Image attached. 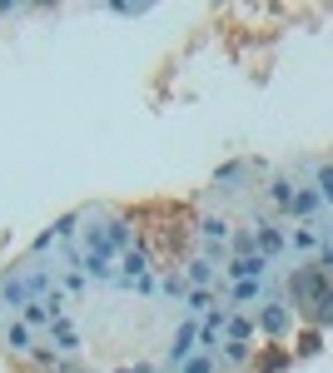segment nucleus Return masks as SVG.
I'll use <instances>...</instances> for the list:
<instances>
[{
  "label": "nucleus",
  "mask_w": 333,
  "mask_h": 373,
  "mask_svg": "<svg viewBox=\"0 0 333 373\" xmlns=\"http://www.w3.org/2000/svg\"><path fill=\"white\" fill-rule=\"evenodd\" d=\"M264 269H269V259H264V254H234L229 279H234V284H244V279H264Z\"/></svg>",
  "instance_id": "obj_1"
},
{
  "label": "nucleus",
  "mask_w": 333,
  "mask_h": 373,
  "mask_svg": "<svg viewBox=\"0 0 333 373\" xmlns=\"http://www.w3.org/2000/svg\"><path fill=\"white\" fill-rule=\"evenodd\" d=\"M259 329H264V334H284V329H289V313H284V304H264V313H259Z\"/></svg>",
  "instance_id": "obj_2"
},
{
  "label": "nucleus",
  "mask_w": 333,
  "mask_h": 373,
  "mask_svg": "<svg viewBox=\"0 0 333 373\" xmlns=\"http://www.w3.org/2000/svg\"><path fill=\"white\" fill-rule=\"evenodd\" d=\"M224 324H229V318H224V313H219V308H214V313L204 318V334H199V339H204V348H209V353L219 348V334H224Z\"/></svg>",
  "instance_id": "obj_3"
},
{
  "label": "nucleus",
  "mask_w": 333,
  "mask_h": 373,
  "mask_svg": "<svg viewBox=\"0 0 333 373\" xmlns=\"http://www.w3.org/2000/svg\"><path fill=\"white\" fill-rule=\"evenodd\" d=\"M318 204H323V199H318V189H299L289 209H294V215H299V219H308V215H318Z\"/></svg>",
  "instance_id": "obj_4"
},
{
  "label": "nucleus",
  "mask_w": 333,
  "mask_h": 373,
  "mask_svg": "<svg viewBox=\"0 0 333 373\" xmlns=\"http://www.w3.org/2000/svg\"><path fill=\"white\" fill-rule=\"evenodd\" d=\"M279 249H284V234L273 229V224H259V254L269 259V254H279Z\"/></svg>",
  "instance_id": "obj_5"
},
{
  "label": "nucleus",
  "mask_w": 333,
  "mask_h": 373,
  "mask_svg": "<svg viewBox=\"0 0 333 373\" xmlns=\"http://www.w3.org/2000/svg\"><path fill=\"white\" fill-rule=\"evenodd\" d=\"M189 344H194V329L184 324V329H179V339H175V348H170V363H184V358H189Z\"/></svg>",
  "instance_id": "obj_6"
},
{
  "label": "nucleus",
  "mask_w": 333,
  "mask_h": 373,
  "mask_svg": "<svg viewBox=\"0 0 333 373\" xmlns=\"http://www.w3.org/2000/svg\"><path fill=\"white\" fill-rule=\"evenodd\" d=\"M259 294H264V284H259V279H244V284H234V304H254Z\"/></svg>",
  "instance_id": "obj_7"
},
{
  "label": "nucleus",
  "mask_w": 333,
  "mask_h": 373,
  "mask_svg": "<svg viewBox=\"0 0 333 373\" xmlns=\"http://www.w3.org/2000/svg\"><path fill=\"white\" fill-rule=\"evenodd\" d=\"M204 239H209V244H224V239H229V224H224V219H204Z\"/></svg>",
  "instance_id": "obj_8"
},
{
  "label": "nucleus",
  "mask_w": 333,
  "mask_h": 373,
  "mask_svg": "<svg viewBox=\"0 0 333 373\" xmlns=\"http://www.w3.org/2000/svg\"><path fill=\"white\" fill-rule=\"evenodd\" d=\"M249 334H254V324H249V318L239 313L234 324H229V344H249Z\"/></svg>",
  "instance_id": "obj_9"
},
{
  "label": "nucleus",
  "mask_w": 333,
  "mask_h": 373,
  "mask_svg": "<svg viewBox=\"0 0 333 373\" xmlns=\"http://www.w3.org/2000/svg\"><path fill=\"white\" fill-rule=\"evenodd\" d=\"M294 244L299 249H318V229H294Z\"/></svg>",
  "instance_id": "obj_10"
},
{
  "label": "nucleus",
  "mask_w": 333,
  "mask_h": 373,
  "mask_svg": "<svg viewBox=\"0 0 333 373\" xmlns=\"http://www.w3.org/2000/svg\"><path fill=\"white\" fill-rule=\"evenodd\" d=\"M6 339H11V348H25V344H30V334H25V324H11V329H6Z\"/></svg>",
  "instance_id": "obj_11"
},
{
  "label": "nucleus",
  "mask_w": 333,
  "mask_h": 373,
  "mask_svg": "<svg viewBox=\"0 0 333 373\" xmlns=\"http://www.w3.org/2000/svg\"><path fill=\"white\" fill-rule=\"evenodd\" d=\"M184 373H214V358H209V353H199V358H189V363H184Z\"/></svg>",
  "instance_id": "obj_12"
},
{
  "label": "nucleus",
  "mask_w": 333,
  "mask_h": 373,
  "mask_svg": "<svg viewBox=\"0 0 333 373\" xmlns=\"http://www.w3.org/2000/svg\"><path fill=\"white\" fill-rule=\"evenodd\" d=\"M209 274H214V269H209L204 259H199V264H189V279H194V284H209Z\"/></svg>",
  "instance_id": "obj_13"
},
{
  "label": "nucleus",
  "mask_w": 333,
  "mask_h": 373,
  "mask_svg": "<svg viewBox=\"0 0 333 373\" xmlns=\"http://www.w3.org/2000/svg\"><path fill=\"white\" fill-rule=\"evenodd\" d=\"M224 358H229V363H244L249 348H244V344H224Z\"/></svg>",
  "instance_id": "obj_14"
},
{
  "label": "nucleus",
  "mask_w": 333,
  "mask_h": 373,
  "mask_svg": "<svg viewBox=\"0 0 333 373\" xmlns=\"http://www.w3.org/2000/svg\"><path fill=\"white\" fill-rule=\"evenodd\" d=\"M299 353H318V334H304L299 339Z\"/></svg>",
  "instance_id": "obj_15"
}]
</instances>
